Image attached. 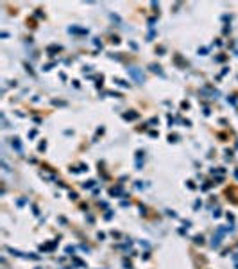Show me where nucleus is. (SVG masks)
<instances>
[{"label": "nucleus", "instance_id": "obj_1", "mask_svg": "<svg viewBox=\"0 0 238 269\" xmlns=\"http://www.w3.org/2000/svg\"><path fill=\"white\" fill-rule=\"evenodd\" d=\"M13 147H16L18 151H21V145H20V142H18V138H14V140H13Z\"/></svg>", "mask_w": 238, "mask_h": 269}]
</instances>
